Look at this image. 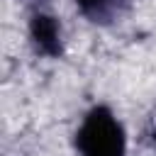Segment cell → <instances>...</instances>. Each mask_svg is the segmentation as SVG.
Masks as SVG:
<instances>
[{
    "instance_id": "2",
    "label": "cell",
    "mask_w": 156,
    "mask_h": 156,
    "mask_svg": "<svg viewBox=\"0 0 156 156\" xmlns=\"http://www.w3.org/2000/svg\"><path fill=\"white\" fill-rule=\"evenodd\" d=\"M29 37L37 46V51L46 54V56H58L61 54V27L56 22V17L51 15H34L29 22Z\"/></svg>"
},
{
    "instance_id": "3",
    "label": "cell",
    "mask_w": 156,
    "mask_h": 156,
    "mask_svg": "<svg viewBox=\"0 0 156 156\" xmlns=\"http://www.w3.org/2000/svg\"><path fill=\"white\" fill-rule=\"evenodd\" d=\"M76 2H78L80 12H85V15L93 17V20L107 17V15L115 10V5H117V0H76Z\"/></svg>"
},
{
    "instance_id": "1",
    "label": "cell",
    "mask_w": 156,
    "mask_h": 156,
    "mask_svg": "<svg viewBox=\"0 0 156 156\" xmlns=\"http://www.w3.org/2000/svg\"><path fill=\"white\" fill-rule=\"evenodd\" d=\"M76 149L80 156H124L127 136L112 110L93 107L76 132Z\"/></svg>"
}]
</instances>
